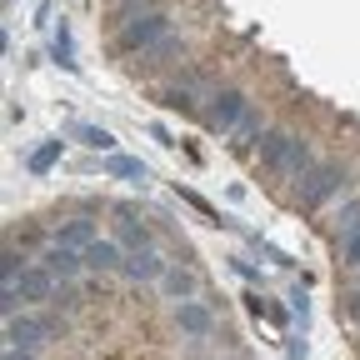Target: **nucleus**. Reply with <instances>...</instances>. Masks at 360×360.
Masks as SVG:
<instances>
[{"mask_svg": "<svg viewBox=\"0 0 360 360\" xmlns=\"http://www.w3.org/2000/svg\"><path fill=\"white\" fill-rule=\"evenodd\" d=\"M51 56H56L60 70H75V65H80V60H75V40H70V25H65V20H60L56 35H51Z\"/></svg>", "mask_w": 360, "mask_h": 360, "instance_id": "nucleus-17", "label": "nucleus"}, {"mask_svg": "<svg viewBox=\"0 0 360 360\" xmlns=\"http://www.w3.org/2000/svg\"><path fill=\"white\" fill-rule=\"evenodd\" d=\"M175 51H180V40H175V30H170L160 45H150V51L141 56V65H165V56H175Z\"/></svg>", "mask_w": 360, "mask_h": 360, "instance_id": "nucleus-21", "label": "nucleus"}, {"mask_svg": "<svg viewBox=\"0 0 360 360\" xmlns=\"http://www.w3.org/2000/svg\"><path fill=\"white\" fill-rule=\"evenodd\" d=\"M340 186H345V170H340V165H310L305 180L295 186V200H300L305 215H315V210H321V205L340 191Z\"/></svg>", "mask_w": 360, "mask_h": 360, "instance_id": "nucleus-5", "label": "nucleus"}, {"mask_svg": "<svg viewBox=\"0 0 360 360\" xmlns=\"http://www.w3.org/2000/svg\"><path fill=\"white\" fill-rule=\"evenodd\" d=\"M165 270H170V260H165L155 245H135V250H125V260H120V276H125L130 285H160Z\"/></svg>", "mask_w": 360, "mask_h": 360, "instance_id": "nucleus-6", "label": "nucleus"}, {"mask_svg": "<svg viewBox=\"0 0 360 360\" xmlns=\"http://www.w3.org/2000/svg\"><path fill=\"white\" fill-rule=\"evenodd\" d=\"M101 175L105 180H125V186H146V180H150V165L146 160H135V155H105L101 160Z\"/></svg>", "mask_w": 360, "mask_h": 360, "instance_id": "nucleus-13", "label": "nucleus"}, {"mask_svg": "<svg viewBox=\"0 0 360 360\" xmlns=\"http://www.w3.org/2000/svg\"><path fill=\"white\" fill-rule=\"evenodd\" d=\"M60 326L56 321H35V315H6V345H20V350H40Z\"/></svg>", "mask_w": 360, "mask_h": 360, "instance_id": "nucleus-9", "label": "nucleus"}, {"mask_svg": "<svg viewBox=\"0 0 360 360\" xmlns=\"http://www.w3.org/2000/svg\"><path fill=\"white\" fill-rule=\"evenodd\" d=\"M115 240H120L125 250H135V245H150V225H146V220H135L130 210H120V220H115Z\"/></svg>", "mask_w": 360, "mask_h": 360, "instance_id": "nucleus-15", "label": "nucleus"}, {"mask_svg": "<svg viewBox=\"0 0 360 360\" xmlns=\"http://www.w3.org/2000/svg\"><path fill=\"white\" fill-rule=\"evenodd\" d=\"M56 240H65V245H75V250H85L90 240H96V220H65L60 231H56Z\"/></svg>", "mask_w": 360, "mask_h": 360, "instance_id": "nucleus-18", "label": "nucleus"}, {"mask_svg": "<svg viewBox=\"0 0 360 360\" xmlns=\"http://www.w3.org/2000/svg\"><path fill=\"white\" fill-rule=\"evenodd\" d=\"M165 35H170V15H165V11H141V15L120 20L115 45H120V56H135V60H141L150 45H160Z\"/></svg>", "mask_w": 360, "mask_h": 360, "instance_id": "nucleus-3", "label": "nucleus"}, {"mask_svg": "<svg viewBox=\"0 0 360 360\" xmlns=\"http://www.w3.org/2000/svg\"><path fill=\"white\" fill-rule=\"evenodd\" d=\"M141 11H155V0H115V25L130 20V15H141Z\"/></svg>", "mask_w": 360, "mask_h": 360, "instance_id": "nucleus-22", "label": "nucleus"}, {"mask_svg": "<svg viewBox=\"0 0 360 360\" xmlns=\"http://www.w3.org/2000/svg\"><path fill=\"white\" fill-rule=\"evenodd\" d=\"M255 155H260V165L276 175V180H285V186H300L305 170L315 165L310 160V146L300 141V135H290V130H265L260 146H255Z\"/></svg>", "mask_w": 360, "mask_h": 360, "instance_id": "nucleus-1", "label": "nucleus"}, {"mask_svg": "<svg viewBox=\"0 0 360 360\" xmlns=\"http://www.w3.org/2000/svg\"><path fill=\"white\" fill-rule=\"evenodd\" d=\"M75 135H80V146H90L96 155H115V135H110V130H101V125H75Z\"/></svg>", "mask_w": 360, "mask_h": 360, "instance_id": "nucleus-19", "label": "nucleus"}, {"mask_svg": "<svg viewBox=\"0 0 360 360\" xmlns=\"http://www.w3.org/2000/svg\"><path fill=\"white\" fill-rule=\"evenodd\" d=\"M245 110H250V101L240 96V90H236V85H220L215 96L205 101V110H200V125H205L210 135H220V141H231L236 125L245 120Z\"/></svg>", "mask_w": 360, "mask_h": 360, "instance_id": "nucleus-4", "label": "nucleus"}, {"mask_svg": "<svg viewBox=\"0 0 360 360\" xmlns=\"http://www.w3.org/2000/svg\"><path fill=\"white\" fill-rule=\"evenodd\" d=\"M0 360H35V350H20V345H6V355Z\"/></svg>", "mask_w": 360, "mask_h": 360, "instance_id": "nucleus-27", "label": "nucleus"}, {"mask_svg": "<svg viewBox=\"0 0 360 360\" xmlns=\"http://www.w3.org/2000/svg\"><path fill=\"white\" fill-rule=\"evenodd\" d=\"M160 290H165V300H195L200 295V276H195L191 265H170L165 281H160Z\"/></svg>", "mask_w": 360, "mask_h": 360, "instance_id": "nucleus-14", "label": "nucleus"}, {"mask_svg": "<svg viewBox=\"0 0 360 360\" xmlns=\"http://www.w3.org/2000/svg\"><path fill=\"white\" fill-rule=\"evenodd\" d=\"M56 290H60V276H56L45 260H35V265L20 270V281H6V285H0V315H15L20 305H51Z\"/></svg>", "mask_w": 360, "mask_h": 360, "instance_id": "nucleus-2", "label": "nucleus"}, {"mask_svg": "<svg viewBox=\"0 0 360 360\" xmlns=\"http://www.w3.org/2000/svg\"><path fill=\"white\" fill-rule=\"evenodd\" d=\"M335 250H340V265L350 270V276H360V200H345V205H340Z\"/></svg>", "mask_w": 360, "mask_h": 360, "instance_id": "nucleus-7", "label": "nucleus"}, {"mask_svg": "<svg viewBox=\"0 0 360 360\" xmlns=\"http://www.w3.org/2000/svg\"><path fill=\"white\" fill-rule=\"evenodd\" d=\"M120 260H125V245L115 236H96L85 245V270H96V276H115Z\"/></svg>", "mask_w": 360, "mask_h": 360, "instance_id": "nucleus-11", "label": "nucleus"}, {"mask_svg": "<svg viewBox=\"0 0 360 360\" xmlns=\"http://www.w3.org/2000/svg\"><path fill=\"white\" fill-rule=\"evenodd\" d=\"M60 146H65L60 135H56V141H45V146H35V150L25 155V170H30V175H51V165L60 160Z\"/></svg>", "mask_w": 360, "mask_h": 360, "instance_id": "nucleus-16", "label": "nucleus"}, {"mask_svg": "<svg viewBox=\"0 0 360 360\" xmlns=\"http://www.w3.org/2000/svg\"><path fill=\"white\" fill-rule=\"evenodd\" d=\"M175 330L186 335V340H210L215 335V310L205 300H175Z\"/></svg>", "mask_w": 360, "mask_h": 360, "instance_id": "nucleus-10", "label": "nucleus"}, {"mask_svg": "<svg viewBox=\"0 0 360 360\" xmlns=\"http://www.w3.org/2000/svg\"><path fill=\"white\" fill-rule=\"evenodd\" d=\"M51 305H65V310H75L80 305V295H75V281H60V290H56V300Z\"/></svg>", "mask_w": 360, "mask_h": 360, "instance_id": "nucleus-25", "label": "nucleus"}, {"mask_svg": "<svg viewBox=\"0 0 360 360\" xmlns=\"http://www.w3.org/2000/svg\"><path fill=\"white\" fill-rule=\"evenodd\" d=\"M260 135H265V120H260V110L250 105V110H245V120L236 125V135H231V141H236V146H255Z\"/></svg>", "mask_w": 360, "mask_h": 360, "instance_id": "nucleus-20", "label": "nucleus"}, {"mask_svg": "<svg viewBox=\"0 0 360 360\" xmlns=\"http://www.w3.org/2000/svg\"><path fill=\"white\" fill-rule=\"evenodd\" d=\"M220 85H210L205 75H186V80H175V85H165V110H180V115H195V110H205V101L215 96Z\"/></svg>", "mask_w": 360, "mask_h": 360, "instance_id": "nucleus-8", "label": "nucleus"}, {"mask_svg": "<svg viewBox=\"0 0 360 360\" xmlns=\"http://www.w3.org/2000/svg\"><path fill=\"white\" fill-rule=\"evenodd\" d=\"M290 315H295L300 330H305V321H310V300H305V290H290Z\"/></svg>", "mask_w": 360, "mask_h": 360, "instance_id": "nucleus-24", "label": "nucleus"}, {"mask_svg": "<svg viewBox=\"0 0 360 360\" xmlns=\"http://www.w3.org/2000/svg\"><path fill=\"white\" fill-rule=\"evenodd\" d=\"M40 260L56 270L60 281H80V270H85V250H75V245H65V240H51L40 250Z\"/></svg>", "mask_w": 360, "mask_h": 360, "instance_id": "nucleus-12", "label": "nucleus"}, {"mask_svg": "<svg viewBox=\"0 0 360 360\" xmlns=\"http://www.w3.org/2000/svg\"><path fill=\"white\" fill-rule=\"evenodd\" d=\"M20 270H25V255L6 250V260H0V281H20Z\"/></svg>", "mask_w": 360, "mask_h": 360, "instance_id": "nucleus-23", "label": "nucleus"}, {"mask_svg": "<svg viewBox=\"0 0 360 360\" xmlns=\"http://www.w3.org/2000/svg\"><path fill=\"white\" fill-rule=\"evenodd\" d=\"M345 310H350V315H355V321H360V281H355V285L345 290Z\"/></svg>", "mask_w": 360, "mask_h": 360, "instance_id": "nucleus-26", "label": "nucleus"}]
</instances>
